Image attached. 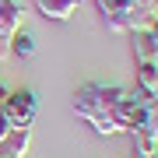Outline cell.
Listing matches in <instances>:
<instances>
[{
	"label": "cell",
	"instance_id": "1",
	"mask_svg": "<svg viewBox=\"0 0 158 158\" xmlns=\"http://www.w3.org/2000/svg\"><path fill=\"white\" fill-rule=\"evenodd\" d=\"M127 88L119 85H98V81H88L74 91V113H77L85 123L95 130L98 137H113L119 134L116 123H113V106L123 98Z\"/></svg>",
	"mask_w": 158,
	"mask_h": 158
},
{
	"label": "cell",
	"instance_id": "2",
	"mask_svg": "<svg viewBox=\"0 0 158 158\" xmlns=\"http://www.w3.org/2000/svg\"><path fill=\"white\" fill-rule=\"evenodd\" d=\"M0 109H4V116L11 119L14 130H32L35 116H39V102H35L32 91H11Z\"/></svg>",
	"mask_w": 158,
	"mask_h": 158
},
{
	"label": "cell",
	"instance_id": "3",
	"mask_svg": "<svg viewBox=\"0 0 158 158\" xmlns=\"http://www.w3.org/2000/svg\"><path fill=\"white\" fill-rule=\"evenodd\" d=\"M21 28V7L18 0H0V56L11 53V39Z\"/></svg>",
	"mask_w": 158,
	"mask_h": 158
},
{
	"label": "cell",
	"instance_id": "4",
	"mask_svg": "<svg viewBox=\"0 0 158 158\" xmlns=\"http://www.w3.org/2000/svg\"><path fill=\"white\" fill-rule=\"evenodd\" d=\"M81 0H35V7H39L42 18H49V21H67V18L77 11Z\"/></svg>",
	"mask_w": 158,
	"mask_h": 158
},
{
	"label": "cell",
	"instance_id": "5",
	"mask_svg": "<svg viewBox=\"0 0 158 158\" xmlns=\"http://www.w3.org/2000/svg\"><path fill=\"white\" fill-rule=\"evenodd\" d=\"M137 91L155 102V91H158V63H137Z\"/></svg>",
	"mask_w": 158,
	"mask_h": 158
},
{
	"label": "cell",
	"instance_id": "6",
	"mask_svg": "<svg viewBox=\"0 0 158 158\" xmlns=\"http://www.w3.org/2000/svg\"><path fill=\"white\" fill-rule=\"evenodd\" d=\"M28 144H32V130H14L4 141V158H25Z\"/></svg>",
	"mask_w": 158,
	"mask_h": 158
},
{
	"label": "cell",
	"instance_id": "7",
	"mask_svg": "<svg viewBox=\"0 0 158 158\" xmlns=\"http://www.w3.org/2000/svg\"><path fill=\"white\" fill-rule=\"evenodd\" d=\"M11 53H14V56H21V60L35 56V35H32L28 28H25V25L14 32V39H11Z\"/></svg>",
	"mask_w": 158,
	"mask_h": 158
},
{
	"label": "cell",
	"instance_id": "8",
	"mask_svg": "<svg viewBox=\"0 0 158 158\" xmlns=\"http://www.w3.org/2000/svg\"><path fill=\"white\" fill-rule=\"evenodd\" d=\"M11 134H14V127H11V119L4 116V109H0V144H4V141H7Z\"/></svg>",
	"mask_w": 158,
	"mask_h": 158
},
{
	"label": "cell",
	"instance_id": "9",
	"mask_svg": "<svg viewBox=\"0 0 158 158\" xmlns=\"http://www.w3.org/2000/svg\"><path fill=\"white\" fill-rule=\"evenodd\" d=\"M148 137H151V141L158 144V113H155V123H151V130H148Z\"/></svg>",
	"mask_w": 158,
	"mask_h": 158
},
{
	"label": "cell",
	"instance_id": "10",
	"mask_svg": "<svg viewBox=\"0 0 158 158\" xmlns=\"http://www.w3.org/2000/svg\"><path fill=\"white\" fill-rule=\"evenodd\" d=\"M7 95H11V91H7V85H4V81H0V106H4V102H7Z\"/></svg>",
	"mask_w": 158,
	"mask_h": 158
},
{
	"label": "cell",
	"instance_id": "11",
	"mask_svg": "<svg viewBox=\"0 0 158 158\" xmlns=\"http://www.w3.org/2000/svg\"><path fill=\"white\" fill-rule=\"evenodd\" d=\"M148 32H151L155 39H158V18H155V21H151V28H148Z\"/></svg>",
	"mask_w": 158,
	"mask_h": 158
},
{
	"label": "cell",
	"instance_id": "12",
	"mask_svg": "<svg viewBox=\"0 0 158 158\" xmlns=\"http://www.w3.org/2000/svg\"><path fill=\"white\" fill-rule=\"evenodd\" d=\"M137 158H158V155H137Z\"/></svg>",
	"mask_w": 158,
	"mask_h": 158
},
{
	"label": "cell",
	"instance_id": "13",
	"mask_svg": "<svg viewBox=\"0 0 158 158\" xmlns=\"http://www.w3.org/2000/svg\"><path fill=\"white\" fill-rule=\"evenodd\" d=\"M0 158H4V144H0Z\"/></svg>",
	"mask_w": 158,
	"mask_h": 158
}]
</instances>
